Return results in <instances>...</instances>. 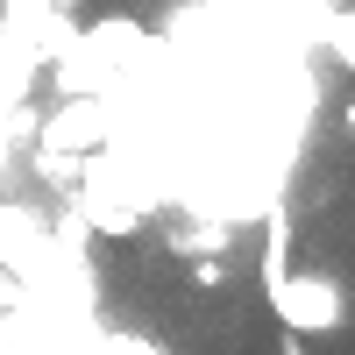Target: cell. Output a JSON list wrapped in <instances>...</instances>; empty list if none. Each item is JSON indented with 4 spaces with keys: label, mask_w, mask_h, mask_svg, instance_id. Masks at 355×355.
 I'll return each instance as SVG.
<instances>
[{
    "label": "cell",
    "mask_w": 355,
    "mask_h": 355,
    "mask_svg": "<svg viewBox=\"0 0 355 355\" xmlns=\"http://www.w3.org/2000/svg\"><path fill=\"white\" fill-rule=\"evenodd\" d=\"M227 284V263H192V291H220Z\"/></svg>",
    "instance_id": "3957f363"
},
{
    "label": "cell",
    "mask_w": 355,
    "mask_h": 355,
    "mask_svg": "<svg viewBox=\"0 0 355 355\" xmlns=\"http://www.w3.org/2000/svg\"><path fill=\"white\" fill-rule=\"evenodd\" d=\"M277 355H306V334H277Z\"/></svg>",
    "instance_id": "277c9868"
},
{
    "label": "cell",
    "mask_w": 355,
    "mask_h": 355,
    "mask_svg": "<svg viewBox=\"0 0 355 355\" xmlns=\"http://www.w3.org/2000/svg\"><path fill=\"white\" fill-rule=\"evenodd\" d=\"M100 355H164V348H157L150 334H107V341H100Z\"/></svg>",
    "instance_id": "7a4b0ae2"
},
{
    "label": "cell",
    "mask_w": 355,
    "mask_h": 355,
    "mask_svg": "<svg viewBox=\"0 0 355 355\" xmlns=\"http://www.w3.org/2000/svg\"><path fill=\"white\" fill-rule=\"evenodd\" d=\"M263 299H270L284 334H341L348 327V299L327 270H277V277H263Z\"/></svg>",
    "instance_id": "6da1fadb"
},
{
    "label": "cell",
    "mask_w": 355,
    "mask_h": 355,
    "mask_svg": "<svg viewBox=\"0 0 355 355\" xmlns=\"http://www.w3.org/2000/svg\"><path fill=\"white\" fill-rule=\"evenodd\" d=\"M341 128H348V135H355V100H348V107H341Z\"/></svg>",
    "instance_id": "5b68a950"
}]
</instances>
